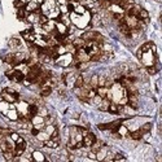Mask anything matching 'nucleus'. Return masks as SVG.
I'll return each instance as SVG.
<instances>
[{"instance_id": "14", "label": "nucleus", "mask_w": 162, "mask_h": 162, "mask_svg": "<svg viewBox=\"0 0 162 162\" xmlns=\"http://www.w3.org/2000/svg\"><path fill=\"white\" fill-rule=\"evenodd\" d=\"M83 84H84V78H83V75H77L73 86L75 87V88H81V87H83Z\"/></svg>"}, {"instance_id": "33", "label": "nucleus", "mask_w": 162, "mask_h": 162, "mask_svg": "<svg viewBox=\"0 0 162 162\" xmlns=\"http://www.w3.org/2000/svg\"><path fill=\"white\" fill-rule=\"evenodd\" d=\"M56 4H58V5H66L68 0H56Z\"/></svg>"}, {"instance_id": "19", "label": "nucleus", "mask_w": 162, "mask_h": 162, "mask_svg": "<svg viewBox=\"0 0 162 162\" xmlns=\"http://www.w3.org/2000/svg\"><path fill=\"white\" fill-rule=\"evenodd\" d=\"M96 3H97V5L102 9H106L112 5V4H110V0H99V1H96Z\"/></svg>"}, {"instance_id": "3", "label": "nucleus", "mask_w": 162, "mask_h": 162, "mask_svg": "<svg viewBox=\"0 0 162 162\" xmlns=\"http://www.w3.org/2000/svg\"><path fill=\"white\" fill-rule=\"evenodd\" d=\"M75 57H77V61H81V62L89 61V55L84 51V48H79V49L75 51Z\"/></svg>"}, {"instance_id": "31", "label": "nucleus", "mask_w": 162, "mask_h": 162, "mask_svg": "<svg viewBox=\"0 0 162 162\" xmlns=\"http://www.w3.org/2000/svg\"><path fill=\"white\" fill-rule=\"evenodd\" d=\"M146 71H148L149 74H156L157 73V69L154 68L153 65H150V66H148V68H146Z\"/></svg>"}, {"instance_id": "2", "label": "nucleus", "mask_w": 162, "mask_h": 162, "mask_svg": "<svg viewBox=\"0 0 162 162\" xmlns=\"http://www.w3.org/2000/svg\"><path fill=\"white\" fill-rule=\"evenodd\" d=\"M7 77L11 81H14V82H24V79H25V74L21 70H18V69H13L12 71H8Z\"/></svg>"}, {"instance_id": "30", "label": "nucleus", "mask_w": 162, "mask_h": 162, "mask_svg": "<svg viewBox=\"0 0 162 162\" xmlns=\"http://www.w3.org/2000/svg\"><path fill=\"white\" fill-rule=\"evenodd\" d=\"M9 136H11V139L14 141V144H16V141L18 140L20 138H21V136H20L18 134H16V132H11V134H9Z\"/></svg>"}, {"instance_id": "21", "label": "nucleus", "mask_w": 162, "mask_h": 162, "mask_svg": "<svg viewBox=\"0 0 162 162\" xmlns=\"http://www.w3.org/2000/svg\"><path fill=\"white\" fill-rule=\"evenodd\" d=\"M33 158L35 159V161H44L45 159V157L43 156L40 152H38V150H35V152H33Z\"/></svg>"}, {"instance_id": "12", "label": "nucleus", "mask_w": 162, "mask_h": 162, "mask_svg": "<svg viewBox=\"0 0 162 162\" xmlns=\"http://www.w3.org/2000/svg\"><path fill=\"white\" fill-rule=\"evenodd\" d=\"M71 44L75 47V49H79V48H84V45H86V40L83 39V38H77V39L73 40V43Z\"/></svg>"}, {"instance_id": "9", "label": "nucleus", "mask_w": 162, "mask_h": 162, "mask_svg": "<svg viewBox=\"0 0 162 162\" xmlns=\"http://www.w3.org/2000/svg\"><path fill=\"white\" fill-rule=\"evenodd\" d=\"M119 31L122 33L123 35H126V37H131V33H132V30L130 29V27L126 25V22L123 21H119Z\"/></svg>"}, {"instance_id": "10", "label": "nucleus", "mask_w": 162, "mask_h": 162, "mask_svg": "<svg viewBox=\"0 0 162 162\" xmlns=\"http://www.w3.org/2000/svg\"><path fill=\"white\" fill-rule=\"evenodd\" d=\"M42 27H43V30H44L45 33H48V34H51L52 31H55L56 30V25H55V22L53 21H51V20H48L45 24H43L42 25Z\"/></svg>"}, {"instance_id": "6", "label": "nucleus", "mask_w": 162, "mask_h": 162, "mask_svg": "<svg viewBox=\"0 0 162 162\" xmlns=\"http://www.w3.org/2000/svg\"><path fill=\"white\" fill-rule=\"evenodd\" d=\"M43 144H44L45 146H48V148H57V146L60 145V138H58V136H53V138L47 139Z\"/></svg>"}, {"instance_id": "22", "label": "nucleus", "mask_w": 162, "mask_h": 162, "mask_svg": "<svg viewBox=\"0 0 162 162\" xmlns=\"http://www.w3.org/2000/svg\"><path fill=\"white\" fill-rule=\"evenodd\" d=\"M7 115H8V117L11 118L12 121H16V119H18V113H17L16 110H13V109L8 110V112H7Z\"/></svg>"}, {"instance_id": "8", "label": "nucleus", "mask_w": 162, "mask_h": 162, "mask_svg": "<svg viewBox=\"0 0 162 162\" xmlns=\"http://www.w3.org/2000/svg\"><path fill=\"white\" fill-rule=\"evenodd\" d=\"M39 8H40V4L38 3L37 0H31L30 3H27L26 5H25V9H26L27 13H30V12H35V11H38Z\"/></svg>"}, {"instance_id": "17", "label": "nucleus", "mask_w": 162, "mask_h": 162, "mask_svg": "<svg viewBox=\"0 0 162 162\" xmlns=\"http://www.w3.org/2000/svg\"><path fill=\"white\" fill-rule=\"evenodd\" d=\"M89 86H91V88H97L99 87V77L92 75L89 79Z\"/></svg>"}, {"instance_id": "23", "label": "nucleus", "mask_w": 162, "mask_h": 162, "mask_svg": "<svg viewBox=\"0 0 162 162\" xmlns=\"http://www.w3.org/2000/svg\"><path fill=\"white\" fill-rule=\"evenodd\" d=\"M26 16H27V12H26V9H25V8L18 9V12H17V17H18L20 20H24V18H26Z\"/></svg>"}, {"instance_id": "24", "label": "nucleus", "mask_w": 162, "mask_h": 162, "mask_svg": "<svg viewBox=\"0 0 162 162\" xmlns=\"http://www.w3.org/2000/svg\"><path fill=\"white\" fill-rule=\"evenodd\" d=\"M3 154H4V158L5 159H14V153H13V150H5V152H3Z\"/></svg>"}, {"instance_id": "34", "label": "nucleus", "mask_w": 162, "mask_h": 162, "mask_svg": "<svg viewBox=\"0 0 162 162\" xmlns=\"http://www.w3.org/2000/svg\"><path fill=\"white\" fill-rule=\"evenodd\" d=\"M22 3H25V4H27V3H30V1H31V0H21Z\"/></svg>"}, {"instance_id": "27", "label": "nucleus", "mask_w": 162, "mask_h": 162, "mask_svg": "<svg viewBox=\"0 0 162 162\" xmlns=\"http://www.w3.org/2000/svg\"><path fill=\"white\" fill-rule=\"evenodd\" d=\"M0 110L7 114V112L9 110V108H8V102H7V101H4V102L1 101V102H0Z\"/></svg>"}, {"instance_id": "11", "label": "nucleus", "mask_w": 162, "mask_h": 162, "mask_svg": "<svg viewBox=\"0 0 162 162\" xmlns=\"http://www.w3.org/2000/svg\"><path fill=\"white\" fill-rule=\"evenodd\" d=\"M122 108L121 105L115 104V102H110L109 108H108V112L112 113V114H118V113H122Z\"/></svg>"}, {"instance_id": "15", "label": "nucleus", "mask_w": 162, "mask_h": 162, "mask_svg": "<svg viewBox=\"0 0 162 162\" xmlns=\"http://www.w3.org/2000/svg\"><path fill=\"white\" fill-rule=\"evenodd\" d=\"M108 92H109V88H106V87H97L96 88V94L99 95V96H101L102 99L106 97Z\"/></svg>"}, {"instance_id": "35", "label": "nucleus", "mask_w": 162, "mask_h": 162, "mask_svg": "<svg viewBox=\"0 0 162 162\" xmlns=\"http://www.w3.org/2000/svg\"><path fill=\"white\" fill-rule=\"evenodd\" d=\"M92 1H95V3H96V1H99V0H92Z\"/></svg>"}, {"instance_id": "13", "label": "nucleus", "mask_w": 162, "mask_h": 162, "mask_svg": "<svg viewBox=\"0 0 162 162\" xmlns=\"http://www.w3.org/2000/svg\"><path fill=\"white\" fill-rule=\"evenodd\" d=\"M51 92H52V87H51V84H45V86L42 87V91H40V96L42 97H47L51 95Z\"/></svg>"}, {"instance_id": "26", "label": "nucleus", "mask_w": 162, "mask_h": 162, "mask_svg": "<svg viewBox=\"0 0 162 162\" xmlns=\"http://www.w3.org/2000/svg\"><path fill=\"white\" fill-rule=\"evenodd\" d=\"M4 61H5L7 64H11V65L14 66V55H7L5 57H4Z\"/></svg>"}, {"instance_id": "4", "label": "nucleus", "mask_w": 162, "mask_h": 162, "mask_svg": "<svg viewBox=\"0 0 162 162\" xmlns=\"http://www.w3.org/2000/svg\"><path fill=\"white\" fill-rule=\"evenodd\" d=\"M25 149H26V141L22 140L20 141V143H16V145H14V157H20L22 156V154L25 153Z\"/></svg>"}, {"instance_id": "25", "label": "nucleus", "mask_w": 162, "mask_h": 162, "mask_svg": "<svg viewBox=\"0 0 162 162\" xmlns=\"http://www.w3.org/2000/svg\"><path fill=\"white\" fill-rule=\"evenodd\" d=\"M150 128H152V125H150V123H145V125H144V126H141V128H140V132L144 135V134L149 132V131H150Z\"/></svg>"}, {"instance_id": "29", "label": "nucleus", "mask_w": 162, "mask_h": 162, "mask_svg": "<svg viewBox=\"0 0 162 162\" xmlns=\"http://www.w3.org/2000/svg\"><path fill=\"white\" fill-rule=\"evenodd\" d=\"M150 45H152V43H145V44H143L141 45V52H148V51H150Z\"/></svg>"}, {"instance_id": "18", "label": "nucleus", "mask_w": 162, "mask_h": 162, "mask_svg": "<svg viewBox=\"0 0 162 162\" xmlns=\"http://www.w3.org/2000/svg\"><path fill=\"white\" fill-rule=\"evenodd\" d=\"M20 45H21V40H20L18 38H12V39L9 40V47L11 48H18Z\"/></svg>"}, {"instance_id": "16", "label": "nucleus", "mask_w": 162, "mask_h": 162, "mask_svg": "<svg viewBox=\"0 0 162 162\" xmlns=\"http://www.w3.org/2000/svg\"><path fill=\"white\" fill-rule=\"evenodd\" d=\"M128 136H130L132 140H140V139L143 138V134L140 132V130H138V131H132V132H130L128 134Z\"/></svg>"}, {"instance_id": "5", "label": "nucleus", "mask_w": 162, "mask_h": 162, "mask_svg": "<svg viewBox=\"0 0 162 162\" xmlns=\"http://www.w3.org/2000/svg\"><path fill=\"white\" fill-rule=\"evenodd\" d=\"M82 141H83V146H91L92 144L96 141V136H95L92 132H87L86 135L83 136Z\"/></svg>"}, {"instance_id": "32", "label": "nucleus", "mask_w": 162, "mask_h": 162, "mask_svg": "<svg viewBox=\"0 0 162 162\" xmlns=\"http://www.w3.org/2000/svg\"><path fill=\"white\" fill-rule=\"evenodd\" d=\"M112 159H114V161H118V159H122V161H125V157H123L122 154H115L114 157H112Z\"/></svg>"}, {"instance_id": "28", "label": "nucleus", "mask_w": 162, "mask_h": 162, "mask_svg": "<svg viewBox=\"0 0 162 162\" xmlns=\"http://www.w3.org/2000/svg\"><path fill=\"white\" fill-rule=\"evenodd\" d=\"M25 5H26V4H25V3H22L21 0H14V7H16L17 9L25 8Z\"/></svg>"}, {"instance_id": "7", "label": "nucleus", "mask_w": 162, "mask_h": 162, "mask_svg": "<svg viewBox=\"0 0 162 162\" xmlns=\"http://www.w3.org/2000/svg\"><path fill=\"white\" fill-rule=\"evenodd\" d=\"M22 37L25 38V40H26V42H29V43H34L35 40H37L38 35H35V34H34V31H33V30L30 29V30H26V31H22Z\"/></svg>"}, {"instance_id": "1", "label": "nucleus", "mask_w": 162, "mask_h": 162, "mask_svg": "<svg viewBox=\"0 0 162 162\" xmlns=\"http://www.w3.org/2000/svg\"><path fill=\"white\" fill-rule=\"evenodd\" d=\"M3 99L7 102H16L18 100V94L12 88H5L3 91Z\"/></svg>"}, {"instance_id": "20", "label": "nucleus", "mask_w": 162, "mask_h": 162, "mask_svg": "<svg viewBox=\"0 0 162 162\" xmlns=\"http://www.w3.org/2000/svg\"><path fill=\"white\" fill-rule=\"evenodd\" d=\"M37 138L39 139L40 141H45L47 139H49V135L47 134V131H39L38 135H37Z\"/></svg>"}, {"instance_id": "36", "label": "nucleus", "mask_w": 162, "mask_h": 162, "mask_svg": "<svg viewBox=\"0 0 162 162\" xmlns=\"http://www.w3.org/2000/svg\"><path fill=\"white\" fill-rule=\"evenodd\" d=\"M71 1H79V0H71Z\"/></svg>"}]
</instances>
